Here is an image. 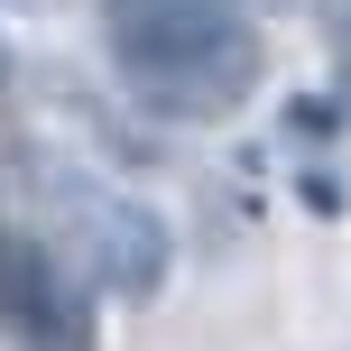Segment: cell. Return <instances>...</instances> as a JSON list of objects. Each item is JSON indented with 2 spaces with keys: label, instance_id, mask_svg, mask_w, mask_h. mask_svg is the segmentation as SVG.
<instances>
[{
  "label": "cell",
  "instance_id": "1",
  "mask_svg": "<svg viewBox=\"0 0 351 351\" xmlns=\"http://www.w3.org/2000/svg\"><path fill=\"white\" fill-rule=\"evenodd\" d=\"M111 56L158 111H185V121H213L259 84V28L231 0H121Z\"/></svg>",
  "mask_w": 351,
  "mask_h": 351
},
{
  "label": "cell",
  "instance_id": "2",
  "mask_svg": "<svg viewBox=\"0 0 351 351\" xmlns=\"http://www.w3.org/2000/svg\"><path fill=\"white\" fill-rule=\"evenodd\" d=\"M0 324L19 351H93V296L19 231H0Z\"/></svg>",
  "mask_w": 351,
  "mask_h": 351
}]
</instances>
